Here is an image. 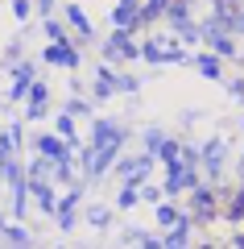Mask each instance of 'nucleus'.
Here are the masks:
<instances>
[{
  "label": "nucleus",
  "mask_w": 244,
  "mask_h": 249,
  "mask_svg": "<svg viewBox=\"0 0 244 249\" xmlns=\"http://www.w3.org/2000/svg\"><path fill=\"white\" fill-rule=\"evenodd\" d=\"M116 150H120V129H112V121H99L96 124V142H91V154H87V170L91 175H104L112 166Z\"/></svg>",
  "instance_id": "nucleus-1"
},
{
  "label": "nucleus",
  "mask_w": 244,
  "mask_h": 249,
  "mask_svg": "<svg viewBox=\"0 0 244 249\" xmlns=\"http://www.w3.org/2000/svg\"><path fill=\"white\" fill-rule=\"evenodd\" d=\"M46 58H50L54 67H75V62H79V54L70 50V46L62 42V37H54V46H50V50H46Z\"/></svg>",
  "instance_id": "nucleus-2"
},
{
  "label": "nucleus",
  "mask_w": 244,
  "mask_h": 249,
  "mask_svg": "<svg viewBox=\"0 0 244 249\" xmlns=\"http://www.w3.org/2000/svg\"><path fill=\"white\" fill-rule=\"evenodd\" d=\"M141 54H145L149 62H157V58H170V62H186V58H182V50H174V46H166V42H149V46H145Z\"/></svg>",
  "instance_id": "nucleus-3"
},
{
  "label": "nucleus",
  "mask_w": 244,
  "mask_h": 249,
  "mask_svg": "<svg viewBox=\"0 0 244 249\" xmlns=\"http://www.w3.org/2000/svg\"><path fill=\"white\" fill-rule=\"evenodd\" d=\"M137 17H141V13H137V4H132V0H124L120 9L112 13V25H116V29H124V34H129V29L137 25Z\"/></svg>",
  "instance_id": "nucleus-4"
},
{
  "label": "nucleus",
  "mask_w": 244,
  "mask_h": 249,
  "mask_svg": "<svg viewBox=\"0 0 244 249\" xmlns=\"http://www.w3.org/2000/svg\"><path fill=\"white\" fill-rule=\"evenodd\" d=\"M108 58H116V62H120V58H137V50L129 46V37H124V29H120L116 37H112V42H108Z\"/></svg>",
  "instance_id": "nucleus-5"
},
{
  "label": "nucleus",
  "mask_w": 244,
  "mask_h": 249,
  "mask_svg": "<svg viewBox=\"0 0 244 249\" xmlns=\"http://www.w3.org/2000/svg\"><path fill=\"white\" fill-rule=\"evenodd\" d=\"M29 79H33V71H29V62H25V67H17V75H13V91H9V96H13V100H17V96H25Z\"/></svg>",
  "instance_id": "nucleus-6"
},
{
  "label": "nucleus",
  "mask_w": 244,
  "mask_h": 249,
  "mask_svg": "<svg viewBox=\"0 0 244 249\" xmlns=\"http://www.w3.org/2000/svg\"><path fill=\"white\" fill-rule=\"evenodd\" d=\"M145 170H149V154H145V158H132V162H120V175L124 178H141Z\"/></svg>",
  "instance_id": "nucleus-7"
},
{
  "label": "nucleus",
  "mask_w": 244,
  "mask_h": 249,
  "mask_svg": "<svg viewBox=\"0 0 244 249\" xmlns=\"http://www.w3.org/2000/svg\"><path fill=\"white\" fill-rule=\"evenodd\" d=\"M42 108H46V88L37 83V88H29V116H42Z\"/></svg>",
  "instance_id": "nucleus-8"
},
{
  "label": "nucleus",
  "mask_w": 244,
  "mask_h": 249,
  "mask_svg": "<svg viewBox=\"0 0 244 249\" xmlns=\"http://www.w3.org/2000/svg\"><path fill=\"white\" fill-rule=\"evenodd\" d=\"M195 212L199 216L211 212V187H199V191H195Z\"/></svg>",
  "instance_id": "nucleus-9"
},
{
  "label": "nucleus",
  "mask_w": 244,
  "mask_h": 249,
  "mask_svg": "<svg viewBox=\"0 0 244 249\" xmlns=\"http://www.w3.org/2000/svg\"><path fill=\"white\" fill-rule=\"evenodd\" d=\"M224 150H228L224 142H211L207 145V170H219V154H224Z\"/></svg>",
  "instance_id": "nucleus-10"
},
{
  "label": "nucleus",
  "mask_w": 244,
  "mask_h": 249,
  "mask_svg": "<svg viewBox=\"0 0 244 249\" xmlns=\"http://www.w3.org/2000/svg\"><path fill=\"white\" fill-rule=\"evenodd\" d=\"M199 71L215 79V75H219V62H215V54H203V58H199Z\"/></svg>",
  "instance_id": "nucleus-11"
},
{
  "label": "nucleus",
  "mask_w": 244,
  "mask_h": 249,
  "mask_svg": "<svg viewBox=\"0 0 244 249\" xmlns=\"http://www.w3.org/2000/svg\"><path fill=\"white\" fill-rule=\"evenodd\" d=\"M66 17L75 21V25H79V34H83V37H91V25H87V17H83V13H79V9H70Z\"/></svg>",
  "instance_id": "nucleus-12"
},
{
  "label": "nucleus",
  "mask_w": 244,
  "mask_h": 249,
  "mask_svg": "<svg viewBox=\"0 0 244 249\" xmlns=\"http://www.w3.org/2000/svg\"><path fill=\"white\" fill-rule=\"evenodd\" d=\"M166 4H170V0H149V4H145V17H157V13H166Z\"/></svg>",
  "instance_id": "nucleus-13"
},
{
  "label": "nucleus",
  "mask_w": 244,
  "mask_h": 249,
  "mask_svg": "<svg viewBox=\"0 0 244 249\" xmlns=\"http://www.w3.org/2000/svg\"><path fill=\"white\" fill-rule=\"evenodd\" d=\"M157 220H162V224H178V216L170 212V208H157Z\"/></svg>",
  "instance_id": "nucleus-14"
},
{
  "label": "nucleus",
  "mask_w": 244,
  "mask_h": 249,
  "mask_svg": "<svg viewBox=\"0 0 244 249\" xmlns=\"http://www.w3.org/2000/svg\"><path fill=\"white\" fill-rule=\"evenodd\" d=\"M58 129H62V137H75V124H70V116H62V121H58Z\"/></svg>",
  "instance_id": "nucleus-15"
}]
</instances>
